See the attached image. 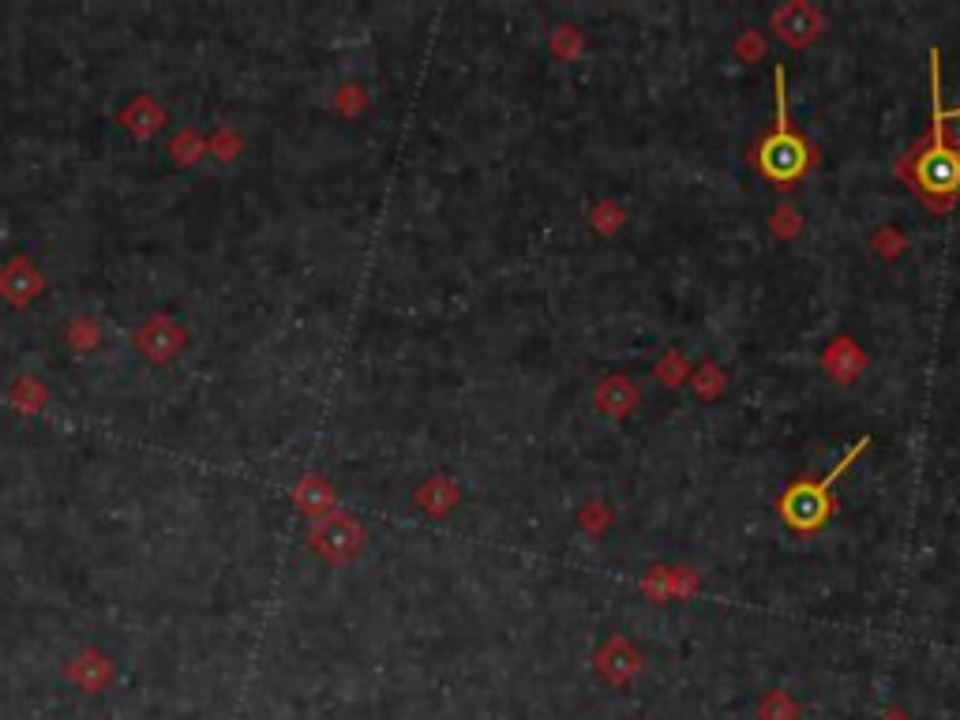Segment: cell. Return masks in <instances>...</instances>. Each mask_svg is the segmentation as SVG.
Masks as SVG:
<instances>
[{"instance_id":"1","label":"cell","mask_w":960,"mask_h":720,"mask_svg":"<svg viewBox=\"0 0 960 720\" xmlns=\"http://www.w3.org/2000/svg\"><path fill=\"white\" fill-rule=\"evenodd\" d=\"M941 60L930 53V136L912 151L909 162L901 165L904 177L935 210H946L960 196V147L949 139L946 128V105H941Z\"/></svg>"},{"instance_id":"2","label":"cell","mask_w":960,"mask_h":720,"mask_svg":"<svg viewBox=\"0 0 960 720\" xmlns=\"http://www.w3.org/2000/svg\"><path fill=\"white\" fill-rule=\"evenodd\" d=\"M867 446H870V439L863 436L859 443H852V446H848V454H844V458L833 465L830 477L796 480V485H791V488L777 499V514H780V522L788 525V530H796V533H818V530H822V525L830 522L833 511H836L833 485L844 477V469H848V465L856 462L859 454L867 451Z\"/></svg>"},{"instance_id":"3","label":"cell","mask_w":960,"mask_h":720,"mask_svg":"<svg viewBox=\"0 0 960 720\" xmlns=\"http://www.w3.org/2000/svg\"><path fill=\"white\" fill-rule=\"evenodd\" d=\"M773 86H777V120L773 131H765L759 143V170L765 181H773L777 188H791L810 165V147L807 139L791 128L788 120V91H784V68L773 72Z\"/></svg>"},{"instance_id":"4","label":"cell","mask_w":960,"mask_h":720,"mask_svg":"<svg viewBox=\"0 0 960 720\" xmlns=\"http://www.w3.org/2000/svg\"><path fill=\"white\" fill-rule=\"evenodd\" d=\"M953 117H960V109H953V113H946V120H953Z\"/></svg>"}]
</instances>
